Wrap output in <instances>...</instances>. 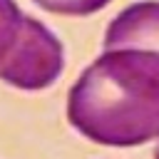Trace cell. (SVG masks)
Segmentation results:
<instances>
[{
    "mask_svg": "<svg viewBox=\"0 0 159 159\" xmlns=\"http://www.w3.org/2000/svg\"><path fill=\"white\" fill-rule=\"evenodd\" d=\"M67 119L104 147H137L159 137V55L107 50L72 84Z\"/></svg>",
    "mask_w": 159,
    "mask_h": 159,
    "instance_id": "6da1fadb",
    "label": "cell"
},
{
    "mask_svg": "<svg viewBox=\"0 0 159 159\" xmlns=\"http://www.w3.org/2000/svg\"><path fill=\"white\" fill-rule=\"evenodd\" d=\"M65 67L62 42L47 30L45 22L35 20L32 15L22 17V30L17 45L0 65V80L10 87L37 92L47 89Z\"/></svg>",
    "mask_w": 159,
    "mask_h": 159,
    "instance_id": "7a4b0ae2",
    "label": "cell"
},
{
    "mask_svg": "<svg viewBox=\"0 0 159 159\" xmlns=\"http://www.w3.org/2000/svg\"><path fill=\"white\" fill-rule=\"evenodd\" d=\"M104 50H147L159 55V0L124 7L107 25Z\"/></svg>",
    "mask_w": 159,
    "mask_h": 159,
    "instance_id": "3957f363",
    "label": "cell"
},
{
    "mask_svg": "<svg viewBox=\"0 0 159 159\" xmlns=\"http://www.w3.org/2000/svg\"><path fill=\"white\" fill-rule=\"evenodd\" d=\"M25 12L17 7L15 0H0V65L17 45L20 30H22Z\"/></svg>",
    "mask_w": 159,
    "mask_h": 159,
    "instance_id": "277c9868",
    "label": "cell"
},
{
    "mask_svg": "<svg viewBox=\"0 0 159 159\" xmlns=\"http://www.w3.org/2000/svg\"><path fill=\"white\" fill-rule=\"evenodd\" d=\"M35 5H40L47 12L55 15H70V17H82V15H92L97 10H102L104 5H109L112 0H32Z\"/></svg>",
    "mask_w": 159,
    "mask_h": 159,
    "instance_id": "5b68a950",
    "label": "cell"
},
{
    "mask_svg": "<svg viewBox=\"0 0 159 159\" xmlns=\"http://www.w3.org/2000/svg\"><path fill=\"white\" fill-rule=\"evenodd\" d=\"M154 159H159V147H157V149H154Z\"/></svg>",
    "mask_w": 159,
    "mask_h": 159,
    "instance_id": "8992f818",
    "label": "cell"
}]
</instances>
